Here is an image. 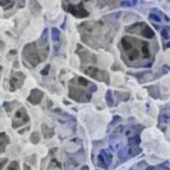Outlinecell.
Wrapping results in <instances>:
<instances>
[{"label":"cell","instance_id":"9a60e30c","mask_svg":"<svg viewBox=\"0 0 170 170\" xmlns=\"http://www.w3.org/2000/svg\"><path fill=\"white\" fill-rule=\"evenodd\" d=\"M7 4H10L11 7H12L13 2H11L10 0H0V5L4 7V10H7Z\"/></svg>","mask_w":170,"mask_h":170},{"label":"cell","instance_id":"5b68a950","mask_svg":"<svg viewBox=\"0 0 170 170\" xmlns=\"http://www.w3.org/2000/svg\"><path fill=\"white\" fill-rule=\"evenodd\" d=\"M24 80H25V74L22 72H15V74H13L10 80L11 91H14L15 89L19 88L22 85V83H24Z\"/></svg>","mask_w":170,"mask_h":170},{"label":"cell","instance_id":"8fae6325","mask_svg":"<svg viewBox=\"0 0 170 170\" xmlns=\"http://www.w3.org/2000/svg\"><path fill=\"white\" fill-rule=\"evenodd\" d=\"M30 139H31V143L35 145V144H38V141H40V136L37 132H34V133H32Z\"/></svg>","mask_w":170,"mask_h":170},{"label":"cell","instance_id":"7a4b0ae2","mask_svg":"<svg viewBox=\"0 0 170 170\" xmlns=\"http://www.w3.org/2000/svg\"><path fill=\"white\" fill-rule=\"evenodd\" d=\"M29 121V116L24 107H20L16 113H15L14 119H13V128L17 129L19 127L24 126Z\"/></svg>","mask_w":170,"mask_h":170},{"label":"cell","instance_id":"e0dca14e","mask_svg":"<svg viewBox=\"0 0 170 170\" xmlns=\"http://www.w3.org/2000/svg\"><path fill=\"white\" fill-rule=\"evenodd\" d=\"M49 70H50V65H46V67H45L44 69H42L40 74H42L43 76H47V74H49Z\"/></svg>","mask_w":170,"mask_h":170},{"label":"cell","instance_id":"8992f818","mask_svg":"<svg viewBox=\"0 0 170 170\" xmlns=\"http://www.w3.org/2000/svg\"><path fill=\"white\" fill-rule=\"evenodd\" d=\"M43 97H44V94H43L40 89H37V88L33 89V91H31L30 96L28 97V101L31 102L32 104H38L42 101Z\"/></svg>","mask_w":170,"mask_h":170},{"label":"cell","instance_id":"7c38bea8","mask_svg":"<svg viewBox=\"0 0 170 170\" xmlns=\"http://www.w3.org/2000/svg\"><path fill=\"white\" fill-rule=\"evenodd\" d=\"M7 170H19V165H18L17 160H13L7 167Z\"/></svg>","mask_w":170,"mask_h":170},{"label":"cell","instance_id":"d6986e66","mask_svg":"<svg viewBox=\"0 0 170 170\" xmlns=\"http://www.w3.org/2000/svg\"><path fill=\"white\" fill-rule=\"evenodd\" d=\"M24 170H31V168H30V166L28 165V164H24Z\"/></svg>","mask_w":170,"mask_h":170},{"label":"cell","instance_id":"6da1fadb","mask_svg":"<svg viewBox=\"0 0 170 170\" xmlns=\"http://www.w3.org/2000/svg\"><path fill=\"white\" fill-rule=\"evenodd\" d=\"M22 54H24L25 60H27L32 66H37V64L43 61V57H40V54L37 52L35 44L27 45L25 47V49H24Z\"/></svg>","mask_w":170,"mask_h":170},{"label":"cell","instance_id":"ac0fdd59","mask_svg":"<svg viewBox=\"0 0 170 170\" xmlns=\"http://www.w3.org/2000/svg\"><path fill=\"white\" fill-rule=\"evenodd\" d=\"M7 158H0V170L2 169L3 168V166L7 164Z\"/></svg>","mask_w":170,"mask_h":170},{"label":"cell","instance_id":"9c48e42d","mask_svg":"<svg viewBox=\"0 0 170 170\" xmlns=\"http://www.w3.org/2000/svg\"><path fill=\"white\" fill-rule=\"evenodd\" d=\"M141 27H143V32H141V34H143L144 36L147 37V38H152V37H154V32L152 31L151 28H149L148 26H146V25H143V24H141Z\"/></svg>","mask_w":170,"mask_h":170},{"label":"cell","instance_id":"44dd1931","mask_svg":"<svg viewBox=\"0 0 170 170\" xmlns=\"http://www.w3.org/2000/svg\"><path fill=\"white\" fill-rule=\"evenodd\" d=\"M1 70H2V67H0V72H1Z\"/></svg>","mask_w":170,"mask_h":170},{"label":"cell","instance_id":"52a82bcc","mask_svg":"<svg viewBox=\"0 0 170 170\" xmlns=\"http://www.w3.org/2000/svg\"><path fill=\"white\" fill-rule=\"evenodd\" d=\"M111 160H112V155H110L106 151H102V152L100 153V154H99V156H98L99 163H100V165H101L102 167H104V168H106L107 166H109Z\"/></svg>","mask_w":170,"mask_h":170},{"label":"cell","instance_id":"277c9868","mask_svg":"<svg viewBox=\"0 0 170 170\" xmlns=\"http://www.w3.org/2000/svg\"><path fill=\"white\" fill-rule=\"evenodd\" d=\"M65 10L67 12L71 13L74 16L78 18H84V17H87L88 16V12L85 10V7H84L83 3H80V4L76 5V4H69L67 7H65Z\"/></svg>","mask_w":170,"mask_h":170},{"label":"cell","instance_id":"ba28073f","mask_svg":"<svg viewBox=\"0 0 170 170\" xmlns=\"http://www.w3.org/2000/svg\"><path fill=\"white\" fill-rule=\"evenodd\" d=\"M10 143V138L5 133H0V153L4 152L7 146Z\"/></svg>","mask_w":170,"mask_h":170},{"label":"cell","instance_id":"3957f363","mask_svg":"<svg viewBox=\"0 0 170 170\" xmlns=\"http://www.w3.org/2000/svg\"><path fill=\"white\" fill-rule=\"evenodd\" d=\"M85 74L98 81H104L105 83H109V74L103 70H100L95 67H88L85 69Z\"/></svg>","mask_w":170,"mask_h":170},{"label":"cell","instance_id":"4fadbf2b","mask_svg":"<svg viewBox=\"0 0 170 170\" xmlns=\"http://www.w3.org/2000/svg\"><path fill=\"white\" fill-rule=\"evenodd\" d=\"M77 81H78V84L79 85H81V86H89L91 84H89V82L87 81V80H85L84 78H78L77 79Z\"/></svg>","mask_w":170,"mask_h":170},{"label":"cell","instance_id":"5bb4252c","mask_svg":"<svg viewBox=\"0 0 170 170\" xmlns=\"http://www.w3.org/2000/svg\"><path fill=\"white\" fill-rule=\"evenodd\" d=\"M51 34H52V38H53V40H54V42L59 40V38H60V31H59V30L53 29V30H52Z\"/></svg>","mask_w":170,"mask_h":170},{"label":"cell","instance_id":"30bf717a","mask_svg":"<svg viewBox=\"0 0 170 170\" xmlns=\"http://www.w3.org/2000/svg\"><path fill=\"white\" fill-rule=\"evenodd\" d=\"M42 130H43V133H44V135H45V137L46 138H48V137H51L52 136V134H53V132H52L50 129H48V127L47 126H43L42 127Z\"/></svg>","mask_w":170,"mask_h":170},{"label":"cell","instance_id":"2e32d148","mask_svg":"<svg viewBox=\"0 0 170 170\" xmlns=\"http://www.w3.org/2000/svg\"><path fill=\"white\" fill-rule=\"evenodd\" d=\"M162 36H163L165 40L169 38V30H168V28H165V29L162 31Z\"/></svg>","mask_w":170,"mask_h":170},{"label":"cell","instance_id":"ffe728a7","mask_svg":"<svg viewBox=\"0 0 170 170\" xmlns=\"http://www.w3.org/2000/svg\"><path fill=\"white\" fill-rule=\"evenodd\" d=\"M81 170H88V167H87V166H84V167H82Z\"/></svg>","mask_w":170,"mask_h":170}]
</instances>
